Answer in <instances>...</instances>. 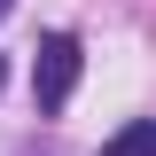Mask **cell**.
Listing matches in <instances>:
<instances>
[{
    "instance_id": "cell-2",
    "label": "cell",
    "mask_w": 156,
    "mask_h": 156,
    "mask_svg": "<svg viewBox=\"0 0 156 156\" xmlns=\"http://www.w3.org/2000/svg\"><path fill=\"white\" fill-rule=\"evenodd\" d=\"M101 156H156V117H125V125L101 140Z\"/></svg>"
},
{
    "instance_id": "cell-4",
    "label": "cell",
    "mask_w": 156,
    "mask_h": 156,
    "mask_svg": "<svg viewBox=\"0 0 156 156\" xmlns=\"http://www.w3.org/2000/svg\"><path fill=\"white\" fill-rule=\"evenodd\" d=\"M0 86H8V62H0Z\"/></svg>"
},
{
    "instance_id": "cell-1",
    "label": "cell",
    "mask_w": 156,
    "mask_h": 156,
    "mask_svg": "<svg viewBox=\"0 0 156 156\" xmlns=\"http://www.w3.org/2000/svg\"><path fill=\"white\" fill-rule=\"evenodd\" d=\"M78 70H86L78 39H70V31H47V39H39V55H31V101H39V109H62L70 86H78Z\"/></svg>"
},
{
    "instance_id": "cell-3",
    "label": "cell",
    "mask_w": 156,
    "mask_h": 156,
    "mask_svg": "<svg viewBox=\"0 0 156 156\" xmlns=\"http://www.w3.org/2000/svg\"><path fill=\"white\" fill-rule=\"evenodd\" d=\"M8 8H16V0H0V16H8Z\"/></svg>"
}]
</instances>
